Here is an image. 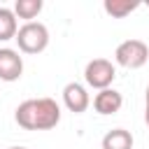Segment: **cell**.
<instances>
[{
  "mask_svg": "<svg viewBox=\"0 0 149 149\" xmlns=\"http://www.w3.org/2000/svg\"><path fill=\"white\" fill-rule=\"evenodd\" d=\"M16 30H19L16 14L9 7H0V42L14 40L16 37Z\"/></svg>",
  "mask_w": 149,
  "mask_h": 149,
  "instance_id": "9c48e42d",
  "label": "cell"
},
{
  "mask_svg": "<svg viewBox=\"0 0 149 149\" xmlns=\"http://www.w3.org/2000/svg\"><path fill=\"white\" fill-rule=\"evenodd\" d=\"M121 105H123V95H121L119 91H114V88H102V91H98L95 98H93V109H95L98 114H102V116L116 114V112L121 109Z\"/></svg>",
  "mask_w": 149,
  "mask_h": 149,
  "instance_id": "52a82bcc",
  "label": "cell"
},
{
  "mask_svg": "<svg viewBox=\"0 0 149 149\" xmlns=\"http://www.w3.org/2000/svg\"><path fill=\"white\" fill-rule=\"evenodd\" d=\"M114 77H116V68H114V63L107 61V58H93V61H88L86 68H84V79H86V84H88L91 88H98V91L109 88L112 81H114Z\"/></svg>",
  "mask_w": 149,
  "mask_h": 149,
  "instance_id": "277c9868",
  "label": "cell"
},
{
  "mask_svg": "<svg viewBox=\"0 0 149 149\" xmlns=\"http://www.w3.org/2000/svg\"><path fill=\"white\" fill-rule=\"evenodd\" d=\"M16 44L21 54H42L49 47V28L40 21H28L16 30Z\"/></svg>",
  "mask_w": 149,
  "mask_h": 149,
  "instance_id": "7a4b0ae2",
  "label": "cell"
},
{
  "mask_svg": "<svg viewBox=\"0 0 149 149\" xmlns=\"http://www.w3.org/2000/svg\"><path fill=\"white\" fill-rule=\"evenodd\" d=\"M102 149H133V135L126 128H112L102 135Z\"/></svg>",
  "mask_w": 149,
  "mask_h": 149,
  "instance_id": "ba28073f",
  "label": "cell"
},
{
  "mask_svg": "<svg viewBox=\"0 0 149 149\" xmlns=\"http://www.w3.org/2000/svg\"><path fill=\"white\" fill-rule=\"evenodd\" d=\"M14 119L26 130H51L61 121V107L54 98H30L16 107Z\"/></svg>",
  "mask_w": 149,
  "mask_h": 149,
  "instance_id": "6da1fadb",
  "label": "cell"
},
{
  "mask_svg": "<svg viewBox=\"0 0 149 149\" xmlns=\"http://www.w3.org/2000/svg\"><path fill=\"white\" fill-rule=\"evenodd\" d=\"M23 74V58L16 49L2 47L0 49V79L2 81H16Z\"/></svg>",
  "mask_w": 149,
  "mask_h": 149,
  "instance_id": "8992f818",
  "label": "cell"
},
{
  "mask_svg": "<svg viewBox=\"0 0 149 149\" xmlns=\"http://www.w3.org/2000/svg\"><path fill=\"white\" fill-rule=\"evenodd\" d=\"M137 7H140V2H130V0H105L102 2V9L114 19H123L130 12H135Z\"/></svg>",
  "mask_w": 149,
  "mask_h": 149,
  "instance_id": "8fae6325",
  "label": "cell"
},
{
  "mask_svg": "<svg viewBox=\"0 0 149 149\" xmlns=\"http://www.w3.org/2000/svg\"><path fill=\"white\" fill-rule=\"evenodd\" d=\"M147 7H149V2H147Z\"/></svg>",
  "mask_w": 149,
  "mask_h": 149,
  "instance_id": "5bb4252c",
  "label": "cell"
},
{
  "mask_svg": "<svg viewBox=\"0 0 149 149\" xmlns=\"http://www.w3.org/2000/svg\"><path fill=\"white\" fill-rule=\"evenodd\" d=\"M63 105H65L70 112H74V114L86 112L88 105H91V95H88L86 86L79 84V81L65 84V86H63Z\"/></svg>",
  "mask_w": 149,
  "mask_h": 149,
  "instance_id": "5b68a950",
  "label": "cell"
},
{
  "mask_svg": "<svg viewBox=\"0 0 149 149\" xmlns=\"http://www.w3.org/2000/svg\"><path fill=\"white\" fill-rule=\"evenodd\" d=\"M7 149H28V147H7Z\"/></svg>",
  "mask_w": 149,
  "mask_h": 149,
  "instance_id": "4fadbf2b",
  "label": "cell"
},
{
  "mask_svg": "<svg viewBox=\"0 0 149 149\" xmlns=\"http://www.w3.org/2000/svg\"><path fill=\"white\" fill-rule=\"evenodd\" d=\"M144 123L149 126V86H147V93H144Z\"/></svg>",
  "mask_w": 149,
  "mask_h": 149,
  "instance_id": "7c38bea8",
  "label": "cell"
},
{
  "mask_svg": "<svg viewBox=\"0 0 149 149\" xmlns=\"http://www.w3.org/2000/svg\"><path fill=\"white\" fill-rule=\"evenodd\" d=\"M114 61H116L121 68L137 70V68H142V65L149 61V47H147L142 40H126V42H121V44L116 47Z\"/></svg>",
  "mask_w": 149,
  "mask_h": 149,
  "instance_id": "3957f363",
  "label": "cell"
},
{
  "mask_svg": "<svg viewBox=\"0 0 149 149\" xmlns=\"http://www.w3.org/2000/svg\"><path fill=\"white\" fill-rule=\"evenodd\" d=\"M12 12L16 14V19H26V23H28L42 12V0H16Z\"/></svg>",
  "mask_w": 149,
  "mask_h": 149,
  "instance_id": "30bf717a",
  "label": "cell"
}]
</instances>
